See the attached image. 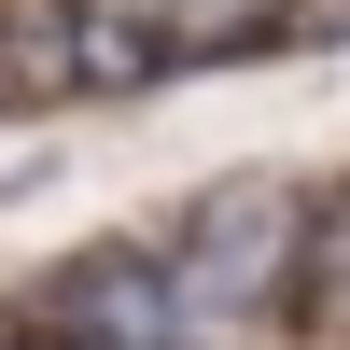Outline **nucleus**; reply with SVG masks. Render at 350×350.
I'll return each mask as SVG.
<instances>
[{"label": "nucleus", "instance_id": "nucleus-4", "mask_svg": "<svg viewBox=\"0 0 350 350\" xmlns=\"http://www.w3.org/2000/svg\"><path fill=\"white\" fill-rule=\"evenodd\" d=\"M0 350H14V308H0Z\"/></svg>", "mask_w": 350, "mask_h": 350}, {"label": "nucleus", "instance_id": "nucleus-2", "mask_svg": "<svg viewBox=\"0 0 350 350\" xmlns=\"http://www.w3.org/2000/svg\"><path fill=\"white\" fill-rule=\"evenodd\" d=\"M56 336H70V350H211L154 239H98V252H70V267H56Z\"/></svg>", "mask_w": 350, "mask_h": 350}, {"label": "nucleus", "instance_id": "nucleus-1", "mask_svg": "<svg viewBox=\"0 0 350 350\" xmlns=\"http://www.w3.org/2000/svg\"><path fill=\"white\" fill-rule=\"evenodd\" d=\"M295 211H308L295 183H211V196H183V211H168L154 252H168V280H183V308H196V336H211V350H239V336L280 308Z\"/></svg>", "mask_w": 350, "mask_h": 350}, {"label": "nucleus", "instance_id": "nucleus-3", "mask_svg": "<svg viewBox=\"0 0 350 350\" xmlns=\"http://www.w3.org/2000/svg\"><path fill=\"white\" fill-rule=\"evenodd\" d=\"M323 42H350V0H267L224 56H323Z\"/></svg>", "mask_w": 350, "mask_h": 350}]
</instances>
